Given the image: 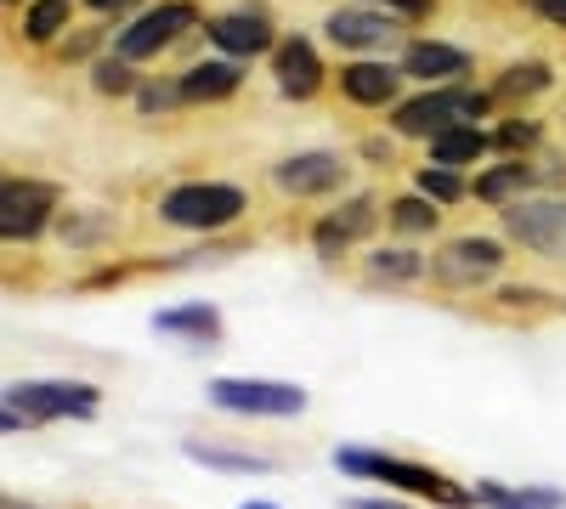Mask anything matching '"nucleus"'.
<instances>
[{
	"label": "nucleus",
	"mask_w": 566,
	"mask_h": 509,
	"mask_svg": "<svg viewBox=\"0 0 566 509\" xmlns=\"http://www.w3.org/2000/svg\"><path fill=\"white\" fill-rule=\"evenodd\" d=\"M335 465L346 476L363 481H386L408 498H424L437 509H476V487H459L448 470L437 465H419V458H397V453H374V447H335Z\"/></svg>",
	"instance_id": "f257e3e1"
},
{
	"label": "nucleus",
	"mask_w": 566,
	"mask_h": 509,
	"mask_svg": "<svg viewBox=\"0 0 566 509\" xmlns=\"http://www.w3.org/2000/svg\"><path fill=\"white\" fill-rule=\"evenodd\" d=\"M103 407V391L91 380H18L7 385V407H0V425L12 436L52 425V420H91Z\"/></svg>",
	"instance_id": "f03ea898"
},
{
	"label": "nucleus",
	"mask_w": 566,
	"mask_h": 509,
	"mask_svg": "<svg viewBox=\"0 0 566 509\" xmlns=\"http://www.w3.org/2000/svg\"><path fill=\"white\" fill-rule=\"evenodd\" d=\"M499 103L476 85H424L419 97H402L391 108V130L397 136H413V142H431V136L453 130V125H476L488 119Z\"/></svg>",
	"instance_id": "7ed1b4c3"
},
{
	"label": "nucleus",
	"mask_w": 566,
	"mask_h": 509,
	"mask_svg": "<svg viewBox=\"0 0 566 509\" xmlns=\"http://www.w3.org/2000/svg\"><path fill=\"white\" fill-rule=\"evenodd\" d=\"M244 210H250V193L239 181H176L154 204V215L165 226H181V233H227V226L244 221Z\"/></svg>",
	"instance_id": "20e7f679"
},
{
	"label": "nucleus",
	"mask_w": 566,
	"mask_h": 509,
	"mask_svg": "<svg viewBox=\"0 0 566 509\" xmlns=\"http://www.w3.org/2000/svg\"><path fill=\"white\" fill-rule=\"evenodd\" d=\"M499 226L510 244H522L533 261L566 266V199L544 193V199H515L499 210Z\"/></svg>",
	"instance_id": "39448f33"
},
{
	"label": "nucleus",
	"mask_w": 566,
	"mask_h": 509,
	"mask_svg": "<svg viewBox=\"0 0 566 509\" xmlns=\"http://www.w3.org/2000/svg\"><path fill=\"white\" fill-rule=\"evenodd\" d=\"M199 23H205L199 0H159V7L136 12V18L119 29L114 52H119L125 63H154L159 52H170V45H176L187 29H199Z\"/></svg>",
	"instance_id": "423d86ee"
},
{
	"label": "nucleus",
	"mask_w": 566,
	"mask_h": 509,
	"mask_svg": "<svg viewBox=\"0 0 566 509\" xmlns=\"http://www.w3.org/2000/svg\"><path fill=\"white\" fill-rule=\"evenodd\" d=\"M510 250L499 238H482V233H464V238H448L437 255H431V284L448 289V295H476L482 284L504 272Z\"/></svg>",
	"instance_id": "0eeeda50"
},
{
	"label": "nucleus",
	"mask_w": 566,
	"mask_h": 509,
	"mask_svg": "<svg viewBox=\"0 0 566 509\" xmlns=\"http://www.w3.org/2000/svg\"><path fill=\"white\" fill-rule=\"evenodd\" d=\"M57 204H63L57 181L7 176V188H0V238H7V244H34L45 226L57 221Z\"/></svg>",
	"instance_id": "6e6552de"
},
{
	"label": "nucleus",
	"mask_w": 566,
	"mask_h": 509,
	"mask_svg": "<svg viewBox=\"0 0 566 509\" xmlns=\"http://www.w3.org/2000/svg\"><path fill=\"white\" fill-rule=\"evenodd\" d=\"M205 391L221 413H250V420H295V413H306V391L290 380H210Z\"/></svg>",
	"instance_id": "1a4fd4ad"
},
{
	"label": "nucleus",
	"mask_w": 566,
	"mask_h": 509,
	"mask_svg": "<svg viewBox=\"0 0 566 509\" xmlns=\"http://www.w3.org/2000/svg\"><path fill=\"white\" fill-rule=\"evenodd\" d=\"M272 188L283 199H328L346 188V159L328 153V148H312V153H290L272 165Z\"/></svg>",
	"instance_id": "9d476101"
},
{
	"label": "nucleus",
	"mask_w": 566,
	"mask_h": 509,
	"mask_svg": "<svg viewBox=\"0 0 566 509\" xmlns=\"http://www.w3.org/2000/svg\"><path fill=\"white\" fill-rule=\"evenodd\" d=\"M205 34H210L216 52H221V57H232V63L272 57V45L283 40V34L272 29L266 7H239V12H221V18H210V23H205Z\"/></svg>",
	"instance_id": "9b49d317"
},
{
	"label": "nucleus",
	"mask_w": 566,
	"mask_h": 509,
	"mask_svg": "<svg viewBox=\"0 0 566 509\" xmlns=\"http://www.w3.org/2000/svg\"><path fill=\"white\" fill-rule=\"evenodd\" d=\"M272 79H277V91H283L290 103H312V97H323L328 68H323L317 45H312L306 34H283V40L272 45Z\"/></svg>",
	"instance_id": "f8f14e48"
},
{
	"label": "nucleus",
	"mask_w": 566,
	"mask_h": 509,
	"mask_svg": "<svg viewBox=\"0 0 566 509\" xmlns=\"http://www.w3.org/2000/svg\"><path fill=\"white\" fill-rule=\"evenodd\" d=\"M374 221H380V199H374V193H352V199H340L335 210L312 226V250L323 261H340L357 238L374 233Z\"/></svg>",
	"instance_id": "ddd939ff"
},
{
	"label": "nucleus",
	"mask_w": 566,
	"mask_h": 509,
	"mask_svg": "<svg viewBox=\"0 0 566 509\" xmlns=\"http://www.w3.org/2000/svg\"><path fill=\"white\" fill-rule=\"evenodd\" d=\"M402 74L424 79V85H470L476 57H470L464 45H448V40H408L402 45Z\"/></svg>",
	"instance_id": "4468645a"
},
{
	"label": "nucleus",
	"mask_w": 566,
	"mask_h": 509,
	"mask_svg": "<svg viewBox=\"0 0 566 509\" xmlns=\"http://www.w3.org/2000/svg\"><path fill=\"white\" fill-rule=\"evenodd\" d=\"M402 63H346L340 74H335V85H340V97L352 103V108H397L402 103Z\"/></svg>",
	"instance_id": "2eb2a0df"
},
{
	"label": "nucleus",
	"mask_w": 566,
	"mask_h": 509,
	"mask_svg": "<svg viewBox=\"0 0 566 509\" xmlns=\"http://www.w3.org/2000/svg\"><path fill=\"white\" fill-rule=\"evenodd\" d=\"M402 18L380 12V7H340L323 18V34L340 45V52H380V45H391Z\"/></svg>",
	"instance_id": "dca6fc26"
},
{
	"label": "nucleus",
	"mask_w": 566,
	"mask_h": 509,
	"mask_svg": "<svg viewBox=\"0 0 566 509\" xmlns=\"http://www.w3.org/2000/svg\"><path fill=\"white\" fill-rule=\"evenodd\" d=\"M181 85V103L187 108H216L227 97H239V85H244V63H232V57H205V63H187L176 74Z\"/></svg>",
	"instance_id": "f3484780"
},
{
	"label": "nucleus",
	"mask_w": 566,
	"mask_h": 509,
	"mask_svg": "<svg viewBox=\"0 0 566 509\" xmlns=\"http://www.w3.org/2000/svg\"><path fill=\"white\" fill-rule=\"evenodd\" d=\"M533 188H544V181H538V165H527V159H504V165H488L476 181H470V199L504 210V204H515V199H527Z\"/></svg>",
	"instance_id": "a211bd4d"
},
{
	"label": "nucleus",
	"mask_w": 566,
	"mask_h": 509,
	"mask_svg": "<svg viewBox=\"0 0 566 509\" xmlns=\"http://www.w3.org/2000/svg\"><path fill=\"white\" fill-rule=\"evenodd\" d=\"M419 277H431V255H419L408 244H380L363 255V284H386V289H408Z\"/></svg>",
	"instance_id": "6ab92c4d"
},
{
	"label": "nucleus",
	"mask_w": 566,
	"mask_h": 509,
	"mask_svg": "<svg viewBox=\"0 0 566 509\" xmlns=\"http://www.w3.org/2000/svg\"><path fill=\"white\" fill-rule=\"evenodd\" d=\"M549 85H555V68H549L544 57H522V63H504V68L493 74L488 97H493L499 108H522V103L544 97Z\"/></svg>",
	"instance_id": "aec40b11"
},
{
	"label": "nucleus",
	"mask_w": 566,
	"mask_h": 509,
	"mask_svg": "<svg viewBox=\"0 0 566 509\" xmlns=\"http://www.w3.org/2000/svg\"><path fill=\"white\" fill-rule=\"evenodd\" d=\"M488 153H493V130H482V125H453V130L431 136V165H448V170L482 165Z\"/></svg>",
	"instance_id": "412c9836"
},
{
	"label": "nucleus",
	"mask_w": 566,
	"mask_h": 509,
	"mask_svg": "<svg viewBox=\"0 0 566 509\" xmlns=\"http://www.w3.org/2000/svg\"><path fill=\"white\" fill-rule=\"evenodd\" d=\"M181 453L193 458V465H210V470H227V476H266V470H277V458H266V453H232V447L193 442V436L181 442Z\"/></svg>",
	"instance_id": "4be33fe9"
},
{
	"label": "nucleus",
	"mask_w": 566,
	"mask_h": 509,
	"mask_svg": "<svg viewBox=\"0 0 566 509\" xmlns=\"http://www.w3.org/2000/svg\"><path fill=\"white\" fill-rule=\"evenodd\" d=\"M154 329H159V335H187V340H199V346H205V340L216 346V340H221V311H216L210 300L170 306V311H159V317H154Z\"/></svg>",
	"instance_id": "5701e85b"
},
{
	"label": "nucleus",
	"mask_w": 566,
	"mask_h": 509,
	"mask_svg": "<svg viewBox=\"0 0 566 509\" xmlns=\"http://www.w3.org/2000/svg\"><path fill=\"white\" fill-rule=\"evenodd\" d=\"M482 509H566L560 487H504V481H476Z\"/></svg>",
	"instance_id": "b1692460"
},
{
	"label": "nucleus",
	"mask_w": 566,
	"mask_h": 509,
	"mask_svg": "<svg viewBox=\"0 0 566 509\" xmlns=\"http://www.w3.org/2000/svg\"><path fill=\"white\" fill-rule=\"evenodd\" d=\"M74 0H23V45H57L69 34Z\"/></svg>",
	"instance_id": "393cba45"
},
{
	"label": "nucleus",
	"mask_w": 566,
	"mask_h": 509,
	"mask_svg": "<svg viewBox=\"0 0 566 509\" xmlns=\"http://www.w3.org/2000/svg\"><path fill=\"white\" fill-rule=\"evenodd\" d=\"M437 221H442V204H431L424 193H402V199L386 204V226H391V233H408V238L437 233Z\"/></svg>",
	"instance_id": "a878e982"
},
{
	"label": "nucleus",
	"mask_w": 566,
	"mask_h": 509,
	"mask_svg": "<svg viewBox=\"0 0 566 509\" xmlns=\"http://www.w3.org/2000/svg\"><path fill=\"white\" fill-rule=\"evenodd\" d=\"M413 193H424L431 204H459V199H470V181L459 176V170H448V165H419L413 170Z\"/></svg>",
	"instance_id": "bb28decb"
},
{
	"label": "nucleus",
	"mask_w": 566,
	"mask_h": 509,
	"mask_svg": "<svg viewBox=\"0 0 566 509\" xmlns=\"http://www.w3.org/2000/svg\"><path fill=\"white\" fill-rule=\"evenodd\" d=\"M63 238H69V250H97V244L114 238V215L108 210H69L63 215Z\"/></svg>",
	"instance_id": "cd10ccee"
},
{
	"label": "nucleus",
	"mask_w": 566,
	"mask_h": 509,
	"mask_svg": "<svg viewBox=\"0 0 566 509\" xmlns=\"http://www.w3.org/2000/svg\"><path fill=\"white\" fill-rule=\"evenodd\" d=\"M136 63H125L119 52L114 57H97L91 63V91H97V97H136Z\"/></svg>",
	"instance_id": "c85d7f7f"
},
{
	"label": "nucleus",
	"mask_w": 566,
	"mask_h": 509,
	"mask_svg": "<svg viewBox=\"0 0 566 509\" xmlns=\"http://www.w3.org/2000/svg\"><path fill=\"white\" fill-rule=\"evenodd\" d=\"M538 142H544V125H538V119H522V114L504 119V125L493 130V153H504V159H527Z\"/></svg>",
	"instance_id": "c756f323"
},
{
	"label": "nucleus",
	"mask_w": 566,
	"mask_h": 509,
	"mask_svg": "<svg viewBox=\"0 0 566 509\" xmlns=\"http://www.w3.org/2000/svg\"><path fill=\"white\" fill-rule=\"evenodd\" d=\"M130 103H136V114H142V119L170 114V108H187V103H181V85H176V74H170V79H142Z\"/></svg>",
	"instance_id": "7c9ffc66"
},
{
	"label": "nucleus",
	"mask_w": 566,
	"mask_h": 509,
	"mask_svg": "<svg viewBox=\"0 0 566 509\" xmlns=\"http://www.w3.org/2000/svg\"><path fill=\"white\" fill-rule=\"evenodd\" d=\"M493 306H499V311H566V300H555V295H544V289H527V284H504V289L493 295Z\"/></svg>",
	"instance_id": "2f4dec72"
},
{
	"label": "nucleus",
	"mask_w": 566,
	"mask_h": 509,
	"mask_svg": "<svg viewBox=\"0 0 566 509\" xmlns=\"http://www.w3.org/2000/svg\"><path fill=\"white\" fill-rule=\"evenodd\" d=\"M357 7H380V12H391L402 23H424L437 12V0H357Z\"/></svg>",
	"instance_id": "473e14b6"
},
{
	"label": "nucleus",
	"mask_w": 566,
	"mask_h": 509,
	"mask_svg": "<svg viewBox=\"0 0 566 509\" xmlns=\"http://www.w3.org/2000/svg\"><path fill=\"white\" fill-rule=\"evenodd\" d=\"M103 40V29H85V34H63L57 45H52V57L57 63H80V57H91V45Z\"/></svg>",
	"instance_id": "72a5a7b5"
},
{
	"label": "nucleus",
	"mask_w": 566,
	"mask_h": 509,
	"mask_svg": "<svg viewBox=\"0 0 566 509\" xmlns=\"http://www.w3.org/2000/svg\"><path fill=\"white\" fill-rule=\"evenodd\" d=\"M522 12H533V18H544L549 29H566V0H515Z\"/></svg>",
	"instance_id": "f704fd0d"
},
{
	"label": "nucleus",
	"mask_w": 566,
	"mask_h": 509,
	"mask_svg": "<svg viewBox=\"0 0 566 509\" xmlns=\"http://www.w3.org/2000/svg\"><path fill=\"white\" fill-rule=\"evenodd\" d=\"M363 159H374V165H391V142H386V136H368V142H363Z\"/></svg>",
	"instance_id": "c9c22d12"
},
{
	"label": "nucleus",
	"mask_w": 566,
	"mask_h": 509,
	"mask_svg": "<svg viewBox=\"0 0 566 509\" xmlns=\"http://www.w3.org/2000/svg\"><path fill=\"white\" fill-rule=\"evenodd\" d=\"M85 7H91V12H103V18H125L136 0H85Z\"/></svg>",
	"instance_id": "e433bc0d"
},
{
	"label": "nucleus",
	"mask_w": 566,
	"mask_h": 509,
	"mask_svg": "<svg viewBox=\"0 0 566 509\" xmlns=\"http://www.w3.org/2000/svg\"><path fill=\"white\" fill-rule=\"evenodd\" d=\"M346 509H408L397 498H346Z\"/></svg>",
	"instance_id": "4c0bfd02"
},
{
	"label": "nucleus",
	"mask_w": 566,
	"mask_h": 509,
	"mask_svg": "<svg viewBox=\"0 0 566 509\" xmlns=\"http://www.w3.org/2000/svg\"><path fill=\"white\" fill-rule=\"evenodd\" d=\"M0 509H40V503H18V498H7V503H0Z\"/></svg>",
	"instance_id": "58836bf2"
},
{
	"label": "nucleus",
	"mask_w": 566,
	"mask_h": 509,
	"mask_svg": "<svg viewBox=\"0 0 566 509\" xmlns=\"http://www.w3.org/2000/svg\"><path fill=\"white\" fill-rule=\"evenodd\" d=\"M239 509H277V503H239Z\"/></svg>",
	"instance_id": "ea45409f"
},
{
	"label": "nucleus",
	"mask_w": 566,
	"mask_h": 509,
	"mask_svg": "<svg viewBox=\"0 0 566 509\" xmlns=\"http://www.w3.org/2000/svg\"><path fill=\"white\" fill-rule=\"evenodd\" d=\"M7 7H18V0H7Z\"/></svg>",
	"instance_id": "a19ab883"
}]
</instances>
